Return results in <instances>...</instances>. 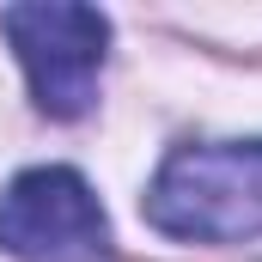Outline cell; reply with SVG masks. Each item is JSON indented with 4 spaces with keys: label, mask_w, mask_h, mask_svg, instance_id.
Returning <instances> with one entry per match:
<instances>
[{
    "label": "cell",
    "mask_w": 262,
    "mask_h": 262,
    "mask_svg": "<svg viewBox=\"0 0 262 262\" xmlns=\"http://www.w3.org/2000/svg\"><path fill=\"white\" fill-rule=\"evenodd\" d=\"M140 220L177 244L262 238V140H183L159 159Z\"/></svg>",
    "instance_id": "1"
},
{
    "label": "cell",
    "mask_w": 262,
    "mask_h": 262,
    "mask_svg": "<svg viewBox=\"0 0 262 262\" xmlns=\"http://www.w3.org/2000/svg\"><path fill=\"white\" fill-rule=\"evenodd\" d=\"M0 31L31 79V104L49 122H79L98 104V73L110 61V18L73 0H25L0 12Z\"/></svg>",
    "instance_id": "2"
},
{
    "label": "cell",
    "mask_w": 262,
    "mask_h": 262,
    "mask_svg": "<svg viewBox=\"0 0 262 262\" xmlns=\"http://www.w3.org/2000/svg\"><path fill=\"white\" fill-rule=\"evenodd\" d=\"M0 250L12 262H116V238L73 165H31L0 189Z\"/></svg>",
    "instance_id": "3"
}]
</instances>
